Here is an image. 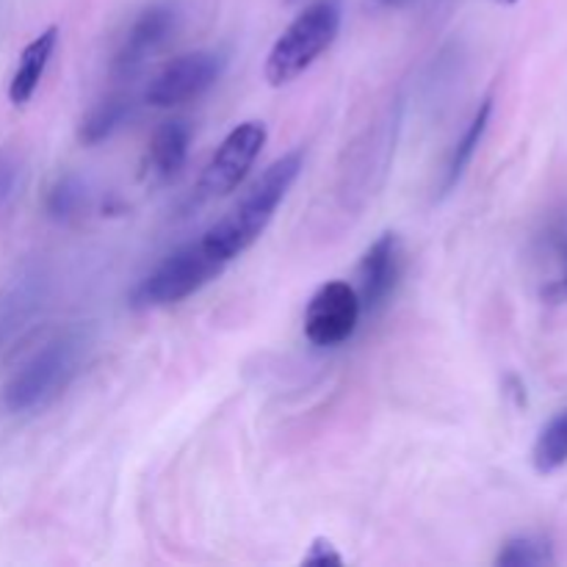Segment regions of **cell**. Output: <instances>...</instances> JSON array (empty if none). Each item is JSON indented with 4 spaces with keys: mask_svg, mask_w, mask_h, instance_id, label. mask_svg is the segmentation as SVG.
Instances as JSON below:
<instances>
[{
    "mask_svg": "<svg viewBox=\"0 0 567 567\" xmlns=\"http://www.w3.org/2000/svg\"><path fill=\"white\" fill-rule=\"evenodd\" d=\"M302 166V150H291L271 166H266V172L249 186V192H244V197L205 233L203 244L208 247V252L216 255L221 264H230L233 258L247 252L275 219V210L286 199L288 188L297 183Z\"/></svg>",
    "mask_w": 567,
    "mask_h": 567,
    "instance_id": "cell-1",
    "label": "cell"
},
{
    "mask_svg": "<svg viewBox=\"0 0 567 567\" xmlns=\"http://www.w3.org/2000/svg\"><path fill=\"white\" fill-rule=\"evenodd\" d=\"M338 31H341V11L336 3L321 0V3L308 6L271 44L264 66L266 81L271 86H286L297 81L324 50L332 48Z\"/></svg>",
    "mask_w": 567,
    "mask_h": 567,
    "instance_id": "cell-2",
    "label": "cell"
},
{
    "mask_svg": "<svg viewBox=\"0 0 567 567\" xmlns=\"http://www.w3.org/2000/svg\"><path fill=\"white\" fill-rule=\"evenodd\" d=\"M83 352V338L75 332L44 343L3 388V404L11 413H28L59 396L72 377L78 374Z\"/></svg>",
    "mask_w": 567,
    "mask_h": 567,
    "instance_id": "cell-3",
    "label": "cell"
},
{
    "mask_svg": "<svg viewBox=\"0 0 567 567\" xmlns=\"http://www.w3.org/2000/svg\"><path fill=\"white\" fill-rule=\"evenodd\" d=\"M227 264H221L216 255L208 252V247L199 241L186 244V247L175 249L164 264L155 266L147 277L136 286L131 293L133 310H153L166 308V305H177L197 293L199 288L208 286L210 280L225 271Z\"/></svg>",
    "mask_w": 567,
    "mask_h": 567,
    "instance_id": "cell-4",
    "label": "cell"
},
{
    "mask_svg": "<svg viewBox=\"0 0 567 567\" xmlns=\"http://www.w3.org/2000/svg\"><path fill=\"white\" fill-rule=\"evenodd\" d=\"M266 138H269V133H266L264 122L258 120H247L233 127L203 169V177L197 183L199 197L210 199L236 192L258 161L260 150L266 147Z\"/></svg>",
    "mask_w": 567,
    "mask_h": 567,
    "instance_id": "cell-5",
    "label": "cell"
},
{
    "mask_svg": "<svg viewBox=\"0 0 567 567\" xmlns=\"http://www.w3.org/2000/svg\"><path fill=\"white\" fill-rule=\"evenodd\" d=\"M225 64L227 59L219 50H194V53L177 55L150 81L144 100L155 109H175V105L192 103L219 81Z\"/></svg>",
    "mask_w": 567,
    "mask_h": 567,
    "instance_id": "cell-6",
    "label": "cell"
},
{
    "mask_svg": "<svg viewBox=\"0 0 567 567\" xmlns=\"http://www.w3.org/2000/svg\"><path fill=\"white\" fill-rule=\"evenodd\" d=\"M360 313L358 288L343 280L324 282L305 310V338L313 347H341L358 330Z\"/></svg>",
    "mask_w": 567,
    "mask_h": 567,
    "instance_id": "cell-7",
    "label": "cell"
},
{
    "mask_svg": "<svg viewBox=\"0 0 567 567\" xmlns=\"http://www.w3.org/2000/svg\"><path fill=\"white\" fill-rule=\"evenodd\" d=\"M399 275H402V247H399V238L393 233H382L365 249L363 260L358 266L360 308L365 313H377L388 302L393 288H396Z\"/></svg>",
    "mask_w": 567,
    "mask_h": 567,
    "instance_id": "cell-8",
    "label": "cell"
},
{
    "mask_svg": "<svg viewBox=\"0 0 567 567\" xmlns=\"http://www.w3.org/2000/svg\"><path fill=\"white\" fill-rule=\"evenodd\" d=\"M175 31V9L172 6H150L133 20L114 55V75H133Z\"/></svg>",
    "mask_w": 567,
    "mask_h": 567,
    "instance_id": "cell-9",
    "label": "cell"
},
{
    "mask_svg": "<svg viewBox=\"0 0 567 567\" xmlns=\"http://www.w3.org/2000/svg\"><path fill=\"white\" fill-rule=\"evenodd\" d=\"M59 44V28L50 25L39 33L37 39L25 44L20 55V64H17L14 75L9 83V100L14 105H25L28 100L37 94L39 83H42L44 70H48L50 59H53V50Z\"/></svg>",
    "mask_w": 567,
    "mask_h": 567,
    "instance_id": "cell-10",
    "label": "cell"
},
{
    "mask_svg": "<svg viewBox=\"0 0 567 567\" xmlns=\"http://www.w3.org/2000/svg\"><path fill=\"white\" fill-rule=\"evenodd\" d=\"M188 147H192V127H188L186 120H169L158 125L147 150L150 172L161 181L175 177L186 166Z\"/></svg>",
    "mask_w": 567,
    "mask_h": 567,
    "instance_id": "cell-11",
    "label": "cell"
},
{
    "mask_svg": "<svg viewBox=\"0 0 567 567\" xmlns=\"http://www.w3.org/2000/svg\"><path fill=\"white\" fill-rule=\"evenodd\" d=\"M491 116H493V97H485L482 100L480 109H476L474 120L468 122L465 133L460 136L457 147H454L452 161H449V169H446V181H443V192H452V188L460 183V177L465 175L471 158H474L476 150H480V144H482V138H485L487 125H491Z\"/></svg>",
    "mask_w": 567,
    "mask_h": 567,
    "instance_id": "cell-12",
    "label": "cell"
},
{
    "mask_svg": "<svg viewBox=\"0 0 567 567\" xmlns=\"http://www.w3.org/2000/svg\"><path fill=\"white\" fill-rule=\"evenodd\" d=\"M532 463L543 476L554 474L567 463V408L543 426L535 449H532Z\"/></svg>",
    "mask_w": 567,
    "mask_h": 567,
    "instance_id": "cell-13",
    "label": "cell"
},
{
    "mask_svg": "<svg viewBox=\"0 0 567 567\" xmlns=\"http://www.w3.org/2000/svg\"><path fill=\"white\" fill-rule=\"evenodd\" d=\"M131 114V100L127 97H109L103 103L94 105L86 114V120L81 122V131H78V138H81L86 147H94V144L105 142L114 131H120L122 122Z\"/></svg>",
    "mask_w": 567,
    "mask_h": 567,
    "instance_id": "cell-14",
    "label": "cell"
},
{
    "mask_svg": "<svg viewBox=\"0 0 567 567\" xmlns=\"http://www.w3.org/2000/svg\"><path fill=\"white\" fill-rule=\"evenodd\" d=\"M554 543L546 535H518L498 551V567H540L554 565Z\"/></svg>",
    "mask_w": 567,
    "mask_h": 567,
    "instance_id": "cell-15",
    "label": "cell"
},
{
    "mask_svg": "<svg viewBox=\"0 0 567 567\" xmlns=\"http://www.w3.org/2000/svg\"><path fill=\"white\" fill-rule=\"evenodd\" d=\"M551 258H554V275L543 282L540 297L551 305L567 302V227L554 233L551 238Z\"/></svg>",
    "mask_w": 567,
    "mask_h": 567,
    "instance_id": "cell-16",
    "label": "cell"
},
{
    "mask_svg": "<svg viewBox=\"0 0 567 567\" xmlns=\"http://www.w3.org/2000/svg\"><path fill=\"white\" fill-rule=\"evenodd\" d=\"M83 199H86V188L78 177H61L48 194V214L53 219H70L81 210Z\"/></svg>",
    "mask_w": 567,
    "mask_h": 567,
    "instance_id": "cell-17",
    "label": "cell"
},
{
    "mask_svg": "<svg viewBox=\"0 0 567 567\" xmlns=\"http://www.w3.org/2000/svg\"><path fill=\"white\" fill-rule=\"evenodd\" d=\"M20 181V161L11 153H0V205L9 203Z\"/></svg>",
    "mask_w": 567,
    "mask_h": 567,
    "instance_id": "cell-18",
    "label": "cell"
},
{
    "mask_svg": "<svg viewBox=\"0 0 567 567\" xmlns=\"http://www.w3.org/2000/svg\"><path fill=\"white\" fill-rule=\"evenodd\" d=\"M302 563H305V565H316V567L343 565V557L336 551V546H332L330 540H324V537H319V540H313V546H310V551L305 554Z\"/></svg>",
    "mask_w": 567,
    "mask_h": 567,
    "instance_id": "cell-19",
    "label": "cell"
},
{
    "mask_svg": "<svg viewBox=\"0 0 567 567\" xmlns=\"http://www.w3.org/2000/svg\"><path fill=\"white\" fill-rule=\"evenodd\" d=\"M498 3H504V6H513V3H518V0H498Z\"/></svg>",
    "mask_w": 567,
    "mask_h": 567,
    "instance_id": "cell-20",
    "label": "cell"
},
{
    "mask_svg": "<svg viewBox=\"0 0 567 567\" xmlns=\"http://www.w3.org/2000/svg\"><path fill=\"white\" fill-rule=\"evenodd\" d=\"M382 3H396L399 6V3H404V0H382Z\"/></svg>",
    "mask_w": 567,
    "mask_h": 567,
    "instance_id": "cell-21",
    "label": "cell"
}]
</instances>
